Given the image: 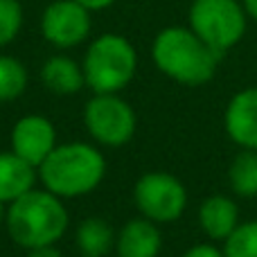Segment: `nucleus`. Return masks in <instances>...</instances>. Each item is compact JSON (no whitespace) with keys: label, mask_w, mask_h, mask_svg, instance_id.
Returning a JSON list of instances; mask_svg holds the SVG:
<instances>
[{"label":"nucleus","mask_w":257,"mask_h":257,"mask_svg":"<svg viewBox=\"0 0 257 257\" xmlns=\"http://www.w3.org/2000/svg\"><path fill=\"white\" fill-rule=\"evenodd\" d=\"M151 59L165 77L190 88L212 81L221 61L212 48L183 25H169L156 34L151 43Z\"/></svg>","instance_id":"f257e3e1"},{"label":"nucleus","mask_w":257,"mask_h":257,"mask_svg":"<svg viewBox=\"0 0 257 257\" xmlns=\"http://www.w3.org/2000/svg\"><path fill=\"white\" fill-rule=\"evenodd\" d=\"M106 176V158L88 142L57 145L39 165V181L59 199H79L102 185Z\"/></svg>","instance_id":"f03ea898"},{"label":"nucleus","mask_w":257,"mask_h":257,"mask_svg":"<svg viewBox=\"0 0 257 257\" xmlns=\"http://www.w3.org/2000/svg\"><path fill=\"white\" fill-rule=\"evenodd\" d=\"M70 214L59 196L52 192L30 190L21 199L7 205L5 226L16 246L25 250L41 248V246H54L68 230Z\"/></svg>","instance_id":"7ed1b4c3"},{"label":"nucleus","mask_w":257,"mask_h":257,"mask_svg":"<svg viewBox=\"0 0 257 257\" xmlns=\"http://www.w3.org/2000/svg\"><path fill=\"white\" fill-rule=\"evenodd\" d=\"M81 68L86 86L93 90V95H113L133 81L138 70V52L126 36L106 32L90 41Z\"/></svg>","instance_id":"20e7f679"},{"label":"nucleus","mask_w":257,"mask_h":257,"mask_svg":"<svg viewBox=\"0 0 257 257\" xmlns=\"http://www.w3.org/2000/svg\"><path fill=\"white\" fill-rule=\"evenodd\" d=\"M187 27L223 59L244 39L248 16L241 0H192Z\"/></svg>","instance_id":"39448f33"},{"label":"nucleus","mask_w":257,"mask_h":257,"mask_svg":"<svg viewBox=\"0 0 257 257\" xmlns=\"http://www.w3.org/2000/svg\"><path fill=\"white\" fill-rule=\"evenodd\" d=\"M133 203L140 217L154 223H174L187 208V190L181 178L167 172H147L133 185Z\"/></svg>","instance_id":"423d86ee"},{"label":"nucleus","mask_w":257,"mask_h":257,"mask_svg":"<svg viewBox=\"0 0 257 257\" xmlns=\"http://www.w3.org/2000/svg\"><path fill=\"white\" fill-rule=\"evenodd\" d=\"M84 124L90 138L104 147H124L138 128L133 106L120 93L93 95L84 106Z\"/></svg>","instance_id":"0eeeda50"},{"label":"nucleus","mask_w":257,"mask_h":257,"mask_svg":"<svg viewBox=\"0 0 257 257\" xmlns=\"http://www.w3.org/2000/svg\"><path fill=\"white\" fill-rule=\"evenodd\" d=\"M93 30V12L75 0H54L41 14V34L50 45L70 50L81 45Z\"/></svg>","instance_id":"6e6552de"},{"label":"nucleus","mask_w":257,"mask_h":257,"mask_svg":"<svg viewBox=\"0 0 257 257\" xmlns=\"http://www.w3.org/2000/svg\"><path fill=\"white\" fill-rule=\"evenodd\" d=\"M9 140H12L14 154L39 169V165L57 147V128H54L52 120H48L45 115L32 113V115H23L14 124Z\"/></svg>","instance_id":"1a4fd4ad"},{"label":"nucleus","mask_w":257,"mask_h":257,"mask_svg":"<svg viewBox=\"0 0 257 257\" xmlns=\"http://www.w3.org/2000/svg\"><path fill=\"white\" fill-rule=\"evenodd\" d=\"M223 128L239 149L257 151V86L237 90L223 111Z\"/></svg>","instance_id":"9d476101"},{"label":"nucleus","mask_w":257,"mask_h":257,"mask_svg":"<svg viewBox=\"0 0 257 257\" xmlns=\"http://www.w3.org/2000/svg\"><path fill=\"white\" fill-rule=\"evenodd\" d=\"M199 228L210 241H226L239 228V205L226 194H212L199 205Z\"/></svg>","instance_id":"9b49d317"},{"label":"nucleus","mask_w":257,"mask_h":257,"mask_svg":"<svg viewBox=\"0 0 257 257\" xmlns=\"http://www.w3.org/2000/svg\"><path fill=\"white\" fill-rule=\"evenodd\" d=\"M163 250V232L158 223L145 217L126 221L115 235L117 257H158Z\"/></svg>","instance_id":"f8f14e48"},{"label":"nucleus","mask_w":257,"mask_h":257,"mask_svg":"<svg viewBox=\"0 0 257 257\" xmlns=\"http://www.w3.org/2000/svg\"><path fill=\"white\" fill-rule=\"evenodd\" d=\"M39 169L16 156L12 149L0 154V201L9 205L36 187Z\"/></svg>","instance_id":"ddd939ff"},{"label":"nucleus","mask_w":257,"mask_h":257,"mask_svg":"<svg viewBox=\"0 0 257 257\" xmlns=\"http://www.w3.org/2000/svg\"><path fill=\"white\" fill-rule=\"evenodd\" d=\"M41 81L54 95H77L86 86L84 68L66 54H54L41 66Z\"/></svg>","instance_id":"4468645a"},{"label":"nucleus","mask_w":257,"mask_h":257,"mask_svg":"<svg viewBox=\"0 0 257 257\" xmlns=\"http://www.w3.org/2000/svg\"><path fill=\"white\" fill-rule=\"evenodd\" d=\"M115 235L106 219L88 217L77 226L75 241L81 257H106L115 248Z\"/></svg>","instance_id":"2eb2a0df"},{"label":"nucleus","mask_w":257,"mask_h":257,"mask_svg":"<svg viewBox=\"0 0 257 257\" xmlns=\"http://www.w3.org/2000/svg\"><path fill=\"white\" fill-rule=\"evenodd\" d=\"M228 183L235 196L255 199L257 196V151L239 149L228 167Z\"/></svg>","instance_id":"dca6fc26"},{"label":"nucleus","mask_w":257,"mask_h":257,"mask_svg":"<svg viewBox=\"0 0 257 257\" xmlns=\"http://www.w3.org/2000/svg\"><path fill=\"white\" fill-rule=\"evenodd\" d=\"M27 68L23 61L9 54H0V102H14L27 88Z\"/></svg>","instance_id":"f3484780"},{"label":"nucleus","mask_w":257,"mask_h":257,"mask_svg":"<svg viewBox=\"0 0 257 257\" xmlns=\"http://www.w3.org/2000/svg\"><path fill=\"white\" fill-rule=\"evenodd\" d=\"M226 257H257V219L241 221L239 228L223 241Z\"/></svg>","instance_id":"a211bd4d"},{"label":"nucleus","mask_w":257,"mask_h":257,"mask_svg":"<svg viewBox=\"0 0 257 257\" xmlns=\"http://www.w3.org/2000/svg\"><path fill=\"white\" fill-rule=\"evenodd\" d=\"M25 12L18 0H0V50L7 48L23 30Z\"/></svg>","instance_id":"6ab92c4d"},{"label":"nucleus","mask_w":257,"mask_h":257,"mask_svg":"<svg viewBox=\"0 0 257 257\" xmlns=\"http://www.w3.org/2000/svg\"><path fill=\"white\" fill-rule=\"evenodd\" d=\"M181 257H226L223 255V248L214 244H196L192 248H187Z\"/></svg>","instance_id":"aec40b11"},{"label":"nucleus","mask_w":257,"mask_h":257,"mask_svg":"<svg viewBox=\"0 0 257 257\" xmlns=\"http://www.w3.org/2000/svg\"><path fill=\"white\" fill-rule=\"evenodd\" d=\"M25 257H63V253L57 248V246H41V248L27 250Z\"/></svg>","instance_id":"412c9836"},{"label":"nucleus","mask_w":257,"mask_h":257,"mask_svg":"<svg viewBox=\"0 0 257 257\" xmlns=\"http://www.w3.org/2000/svg\"><path fill=\"white\" fill-rule=\"evenodd\" d=\"M75 3L84 5L88 12H102V9H108L115 0H75Z\"/></svg>","instance_id":"4be33fe9"},{"label":"nucleus","mask_w":257,"mask_h":257,"mask_svg":"<svg viewBox=\"0 0 257 257\" xmlns=\"http://www.w3.org/2000/svg\"><path fill=\"white\" fill-rule=\"evenodd\" d=\"M241 5H244V9H246V16H248V21H255L257 23V0H241Z\"/></svg>","instance_id":"5701e85b"},{"label":"nucleus","mask_w":257,"mask_h":257,"mask_svg":"<svg viewBox=\"0 0 257 257\" xmlns=\"http://www.w3.org/2000/svg\"><path fill=\"white\" fill-rule=\"evenodd\" d=\"M5 214H7V208H5V203L0 201V223H5Z\"/></svg>","instance_id":"b1692460"}]
</instances>
